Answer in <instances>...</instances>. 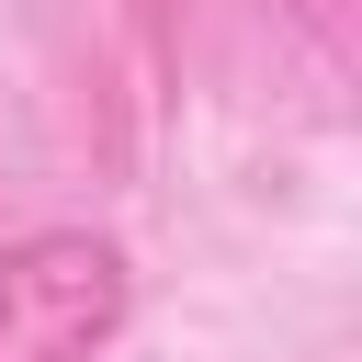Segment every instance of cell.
Instances as JSON below:
<instances>
[{"label": "cell", "instance_id": "obj_2", "mask_svg": "<svg viewBox=\"0 0 362 362\" xmlns=\"http://www.w3.org/2000/svg\"><path fill=\"white\" fill-rule=\"evenodd\" d=\"M294 11H328V0H294Z\"/></svg>", "mask_w": 362, "mask_h": 362}, {"label": "cell", "instance_id": "obj_1", "mask_svg": "<svg viewBox=\"0 0 362 362\" xmlns=\"http://www.w3.org/2000/svg\"><path fill=\"white\" fill-rule=\"evenodd\" d=\"M136 305V272L90 226H34L0 249V362H90Z\"/></svg>", "mask_w": 362, "mask_h": 362}]
</instances>
